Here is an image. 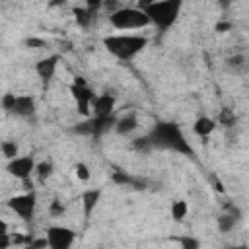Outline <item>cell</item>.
I'll return each mask as SVG.
<instances>
[{
    "instance_id": "19",
    "label": "cell",
    "mask_w": 249,
    "mask_h": 249,
    "mask_svg": "<svg viewBox=\"0 0 249 249\" xmlns=\"http://www.w3.org/2000/svg\"><path fill=\"white\" fill-rule=\"evenodd\" d=\"M235 220H237V218H235L233 214L220 216V218H218V230H220V231H230V230H233Z\"/></svg>"
},
{
    "instance_id": "31",
    "label": "cell",
    "mask_w": 249,
    "mask_h": 249,
    "mask_svg": "<svg viewBox=\"0 0 249 249\" xmlns=\"http://www.w3.org/2000/svg\"><path fill=\"white\" fill-rule=\"evenodd\" d=\"M230 64H233V66H241V64H243V56H233V58H230Z\"/></svg>"
},
{
    "instance_id": "2",
    "label": "cell",
    "mask_w": 249,
    "mask_h": 249,
    "mask_svg": "<svg viewBox=\"0 0 249 249\" xmlns=\"http://www.w3.org/2000/svg\"><path fill=\"white\" fill-rule=\"evenodd\" d=\"M140 10L148 16L150 23H156L160 29H167L177 19L179 10H181V2H175V0L144 2V4H140Z\"/></svg>"
},
{
    "instance_id": "28",
    "label": "cell",
    "mask_w": 249,
    "mask_h": 249,
    "mask_svg": "<svg viewBox=\"0 0 249 249\" xmlns=\"http://www.w3.org/2000/svg\"><path fill=\"white\" fill-rule=\"evenodd\" d=\"M10 243H12L10 233H2V235H0V249H8V247H10Z\"/></svg>"
},
{
    "instance_id": "25",
    "label": "cell",
    "mask_w": 249,
    "mask_h": 249,
    "mask_svg": "<svg viewBox=\"0 0 249 249\" xmlns=\"http://www.w3.org/2000/svg\"><path fill=\"white\" fill-rule=\"evenodd\" d=\"M16 93H4V97H2V107L6 109V111H14V105H16Z\"/></svg>"
},
{
    "instance_id": "17",
    "label": "cell",
    "mask_w": 249,
    "mask_h": 249,
    "mask_svg": "<svg viewBox=\"0 0 249 249\" xmlns=\"http://www.w3.org/2000/svg\"><path fill=\"white\" fill-rule=\"evenodd\" d=\"M187 210H189L187 202H185V200H177V202L171 204V218L179 222V220H183V218L187 216Z\"/></svg>"
},
{
    "instance_id": "30",
    "label": "cell",
    "mask_w": 249,
    "mask_h": 249,
    "mask_svg": "<svg viewBox=\"0 0 249 249\" xmlns=\"http://www.w3.org/2000/svg\"><path fill=\"white\" fill-rule=\"evenodd\" d=\"M27 45H29V47H35V49H37V47H43L45 43H43L41 39H27Z\"/></svg>"
},
{
    "instance_id": "15",
    "label": "cell",
    "mask_w": 249,
    "mask_h": 249,
    "mask_svg": "<svg viewBox=\"0 0 249 249\" xmlns=\"http://www.w3.org/2000/svg\"><path fill=\"white\" fill-rule=\"evenodd\" d=\"M214 128H216V123H214L212 119H208V117H200V119H196V123H195V132H196L198 136H208Z\"/></svg>"
},
{
    "instance_id": "32",
    "label": "cell",
    "mask_w": 249,
    "mask_h": 249,
    "mask_svg": "<svg viewBox=\"0 0 249 249\" xmlns=\"http://www.w3.org/2000/svg\"><path fill=\"white\" fill-rule=\"evenodd\" d=\"M2 233H8V224L4 222V220H0V235Z\"/></svg>"
},
{
    "instance_id": "6",
    "label": "cell",
    "mask_w": 249,
    "mask_h": 249,
    "mask_svg": "<svg viewBox=\"0 0 249 249\" xmlns=\"http://www.w3.org/2000/svg\"><path fill=\"white\" fill-rule=\"evenodd\" d=\"M76 239V233L64 226H51L47 230V243L49 249H70Z\"/></svg>"
},
{
    "instance_id": "9",
    "label": "cell",
    "mask_w": 249,
    "mask_h": 249,
    "mask_svg": "<svg viewBox=\"0 0 249 249\" xmlns=\"http://www.w3.org/2000/svg\"><path fill=\"white\" fill-rule=\"evenodd\" d=\"M14 177L25 181L31 177V173L35 171V160L31 156H18L16 160H10L8 167H6Z\"/></svg>"
},
{
    "instance_id": "7",
    "label": "cell",
    "mask_w": 249,
    "mask_h": 249,
    "mask_svg": "<svg viewBox=\"0 0 249 249\" xmlns=\"http://www.w3.org/2000/svg\"><path fill=\"white\" fill-rule=\"evenodd\" d=\"M35 204H37V196L33 191L29 193H23V195H18V196H12L8 200V206L23 220H31L33 218V212H35Z\"/></svg>"
},
{
    "instance_id": "22",
    "label": "cell",
    "mask_w": 249,
    "mask_h": 249,
    "mask_svg": "<svg viewBox=\"0 0 249 249\" xmlns=\"http://www.w3.org/2000/svg\"><path fill=\"white\" fill-rule=\"evenodd\" d=\"M200 247V241L191 237V235H185L181 237V249H198Z\"/></svg>"
},
{
    "instance_id": "26",
    "label": "cell",
    "mask_w": 249,
    "mask_h": 249,
    "mask_svg": "<svg viewBox=\"0 0 249 249\" xmlns=\"http://www.w3.org/2000/svg\"><path fill=\"white\" fill-rule=\"evenodd\" d=\"M49 247V243H47V237H39V239H31L29 243H27V249H47Z\"/></svg>"
},
{
    "instance_id": "20",
    "label": "cell",
    "mask_w": 249,
    "mask_h": 249,
    "mask_svg": "<svg viewBox=\"0 0 249 249\" xmlns=\"http://www.w3.org/2000/svg\"><path fill=\"white\" fill-rule=\"evenodd\" d=\"M218 123L224 124V126H231L235 124V113L231 109H222L220 115H218Z\"/></svg>"
},
{
    "instance_id": "4",
    "label": "cell",
    "mask_w": 249,
    "mask_h": 249,
    "mask_svg": "<svg viewBox=\"0 0 249 249\" xmlns=\"http://www.w3.org/2000/svg\"><path fill=\"white\" fill-rule=\"evenodd\" d=\"M109 21L119 31H130L150 25L148 16L140 8H119L117 12L109 14Z\"/></svg>"
},
{
    "instance_id": "12",
    "label": "cell",
    "mask_w": 249,
    "mask_h": 249,
    "mask_svg": "<svg viewBox=\"0 0 249 249\" xmlns=\"http://www.w3.org/2000/svg\"><path fill=\"white\" fill-rule=\"evenodd\" d=\"M56 62H58V56L53 54V56H47V58H41L35 66L37 74L43 78V80H51L54 76V70H56Z\"/></svg>"
},
{
    "instance_id": "3",
    "label": "cell",
    "mask_w": 249,
    "mask_h": 249,
    "mask_svg": "<svg viewBox=\"0 0 249 249\" xmlns=\"http://www.w3.org/2000/svg\"><path fill=\"white\" fill-rule=\"evenodd\" d=\"M150 144H156V146H161V148H171V150H177V152H185V154H191V148L187 144V140L183 138L181 130L177 128V124H171V123H161L154 128L152 136L148 138Z\"/></svg>"
},
{
    "instance_id": "8",
    "label": "cell",
    "mask_w": 249,
    "mask_h": 249,
    "mask_svg": "<svg viewBox=\"0 0 249 249\" xmlns=\"http://www.w3.org/2000/svg\"><path fill=\"white\" fill-rule=\"evenodd\" d=\"M115 121H117V119H115L113 115H109V117H93V119H89V121H86V123H80L74 130L80 132V134L99 136V134L107 132L109 128H113V126H115Z\"/></svg>"
},
{
    "instance_id": "21",
    "label": "cell",
    "mask_w": 249,
    "mask_h": 249,
    "mask_svg": "<svg viewBox=\"0 0 249 249\" xmlns=\"http://www.w3.org/2000/svg\"><path fill=\"white\" fill-rule=\"evenodd\" d=\"M35 171H37L39 179L45 181V179L53 173V163H51V161H39V163H35Z\"/></svg>"
},
{
    "instance_id": "33",
    "label": "cell",
    "mask_w": 249,
    "mask_h": 249,
    "mask_svg": "<svg viewBox=\"0 0 249 249\" xmlns=\"http://www.w3.org/2000/svg\"><path fill=\"white\" fill-rule=\"evenodd\" d=\"M214 185H216V191H220V193H224V187H222V183H220V181H216Z\"/></svg>"
},
{
    "instance_id": "5",
    "label": "cell",
    "mask_w": 249,
    "mask_h": 249,
    "mask_svg": "<svg viewBox=\"0 0 249 249\" xmlns=\"http://www.w3.org/2000/svg\"><path fill=\"white\" fill-rule=\"evenodd\" d=\"M70 91H72V95H74V99L78 103V111L82 115H89V107H91V101H93L95 95L88 88V84H86V80L82 76H76L74 78V82L70 86Z\"/></svg>"
},
{
    "instance_id": "18",
    "label": "cell",
    "mask_w": 249,
    "mask_h": 249,
    "mask_svg": "<svg viewBox=\"0 0 249 249\" xmlns=\"http://www.w3.org/2000/svg\"><path fill=\"white\" fill-rule=\"evenodd\" d=\"M0 150H2V154H4L8 160H16V158H18V144L12 142V140H4V142L0 144Z\"/></svg>"
},
{
    "instance_id": "16",
    "label": "cell",
    "mask_w": 249,
    "mask_h": 249,
    "mask_svg": "<svg viewBox=\"0 0 249 249\" xmlns=\"http://www.w3.org/2000/svg\"><path fill=\"white\" fill-rule=\"evenodd\" d=\"M74 16H76L78 25H82V27H89V23H91V19H93V14H91L86 6H78V8H74Z\"/></svg>"
},
{
    "instance_id": "27",
    "label": "cell",
    "mask_w": 249,
    "mask_h": 249,
    "mask_svg": "<svg viewBox=\"0 0 249 249\" xmlns=\"http://www.w3.org/2000/svg\"><path fill=\"white\" fill-rule=\"evenodd\" d=\"M51 214H53V216H62V214H64V206H62V202L54 200V202L51 204Z\"/></svg>"
},
{
    "instance_id": "23",
    "label": "cell",
    "mask_w": 249,
    "mask_h": 249,
    "mask_svg": "<svg viewBox=\"0 0 249 249\" xmlns=\"http://www.w3.org/2000/svg\"><path fill=\"white\" fill-rule=\"evenodd\" d=\"M74 171H76V177L82 179V181H88L89 179V169L86 163H76L74 165Z\"/></svg>"
},
{
    "instance_id": "24",
    "label": "cell",
    "mask_w": 249,
    "mask_h": 249,
    "mask_svg": "<svg viewBox=\"0 0 249 249\" xmlns=\"http://www.w3.org/2000/svg\"><path fill=\"white\" fill-rule=\"evenodd\" d=\"M113 181L119 183V185H128V183H134V179L130 175H126L124 171H115L113 173Z\"/></svg>"
},
{
    "instance_id": "13",
    "label": "cell",
    "mask_w": 249,
    "mask_h": 249,
    "mask_svg": "<svg viewBox=\"0 0 249 249\" xmlns=\"http://www.w3.org/2000/svg\"><path fill=\"white\" fill-rule=\"evenodd\" d=\"M136 126H138V119H136V115L134 113H128V115H124V117H121V119H117L115 121V130L119 132V134H130L132 130H136Z\"/></svg>"
},
{
    "instance_id": "14",
    "label": "cell",
    "mask_w": 249,
    "mask_h": 249,
    "mask_svg": "<svg viewBox=\"0 0 249 249\" xmlns=\"http://www.w3.org/2000/svg\"><path fill=\"white\" fill-rule=\"evenodd\" d=\"M99 196H101V191H99V189H89V191L84 193L82 200H84V214H86V218L93 212V208H95Z\"/></svg>"
},
{
    "instance_id": "10",
    "label": "cell",
    "mask_w": 249,
    "mask_h": 249,
    "mask_svg": "<svg viewBox=\"0 0 249 249\" xmlns=\"http://www.w3.org/2000/svg\"><path fill=\"white\" fill-rule=\"evenodd\" d=\"M91 107H93L95 117H109L113 115V109H115V97L111 93L95 95L91 101Z\"/></svg>"
},
{
    "instance_id": "11",
    "label": "cell",
    "mask_w": 249,
    "mask_h": 249,
    "mask_svg": "<svg viewBox=\"0 0 249 249\" xmlns=\"http://www.w3.org/2000/svg\"><path fill=\"white\" fill-rule=\"evenodd\" d=\"M12 113H16L19 117H31L35 113V99L31 95H18Z\"/></svg>"
},
{
    "instance_id": "1",
    "label": "cell",
    "mask_w": 249,
    "mask_h": 249,
    "mask_svg": "<svg viewBox=\"0 0 249 249\" xmlns=\"http://www.w3.org/2000/svg\"><path fill=\"white\" fill-rule=\"evenodd\" d=\"M103 45L117 58L130 60L148 45V39L140 35H109L103 39Z\"/></svg>"
},
{
    "instance_id": "29",
    "label": "cell",
    "mask_w": 249,
    "mask_h": 249,
    "mask_svg": "<svg viewBox=\"0 0 249 249\" xmlns=\"http://www.w3.org/2000/svg\"><path fill=\"white\" fill-rule=\"evenodd\" d=\"M230 27H231V23H230V21H220V23H216V31H220V33L228 31Z\"/></svg>"
}]
</instances>
